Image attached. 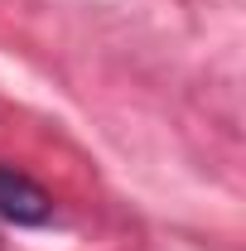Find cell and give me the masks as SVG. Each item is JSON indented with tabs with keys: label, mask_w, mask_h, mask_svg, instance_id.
<instances>
[{
	"label": "cell",
	"mask_w": 246,
	"mask_h": 251,
	"mask_svg": "<svg viewBox=\"0 0 246 251\" xmlns=\"http://www.w3.org/2000/svg\"><path fill=\"white\" fill-rule=\"evenodd\" d=\"M0 218L20 222V227H39V222L53 218V198H49L44 184H34L29 174L0 164Z\"/></svg>",
	"instance_id": "cell-1"
}]
</instances>
